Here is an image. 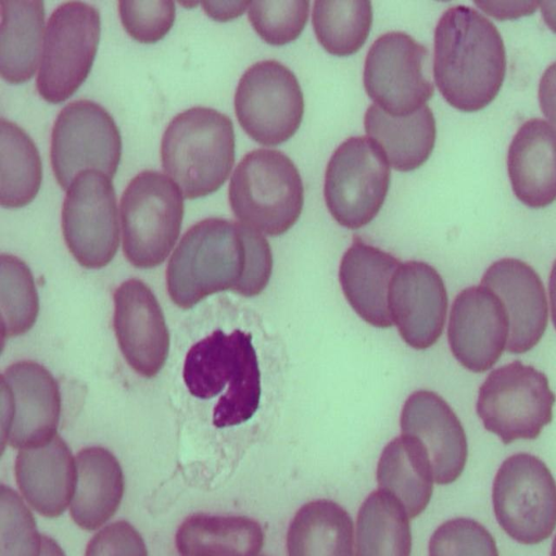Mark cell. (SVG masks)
I'll return each instance as SVG.
<instances>
[{
	"label": "cell",
	"mask_w": 556,
	"mask_h": 556,
	"mask_svg": "<svg viewBox=\"0 0 556 556\" xmlns=\"http://www.w3.org/2000/svg\"><path fill=\"white\" fill-rule=\"evenodd\" d=\"M40 556H65V554L53 539L42 535Z\"/></svg>",
	"instance_id": "44"
},
{
	"label": "cell",
	"mask_w": 556,
	"mask_h": 556,
	"mask_svg": "<svg viewBox=\"0 0 556 556\" xmlns=\"http://www.w3.org/2000/svg\"><path fill=\"white\" fill-rule=\"evenodd\" d=\"M1 316L4 338L28 331L36 321L39 301L33 275L20 258L2 254Z\"/></svg>",
	"instance_id": "33"
},
{
	"label": "cell",
	"mask_w": 556,
	"mask_h": 556,
	"mask_svg": "<svg viewBox=\"0 0 556 556\" xmlns=\"http://www.w3.org/2000/svg\"><path fill=\"white\" fill-rule=\"evenodd\" d=\"M481 285L503 301L509 316L506 350L519 354L530 351L541 340L548 319L545 289L539 274L518 258H501L491 264Z\"/></svg>",
	"instance_id": "20"
},
{
	"label": "cell",
	"mask_w": 556,
	"mask_h": 556,
	"mask_svg": "<svg viewBox=\"0 0 556 556\" xmlns=\"http://www.w3.org/2000/svg\"><path fill=\"white\" fill-rule=\"evenodd\" d=\"M377 481L380 490L402 504L409 518L417 517L429 504L433 489L427 453L409 437L393 439L379 458Z\"/></svg>",
	"instance_id": "28"
},
{
	"label": "cell",
	"mask_w": 556,
	"mask_h": 556,
	"mask_svg": "<svg viewBox=\"0 0 556 556\" xmlns=\"http://www.w3.org/2000/svg\"><path fill=\"white\" fill-rule=\"evenodd\" d=\"M540 8L545 24L556 33V2H542Z\"/></svg>",
	"instance_id": "42"
},
{
	"label": "cell",
	"mask_w": 556,
	"mask_h": 556,
	"mask_svg": "<svg viewBox=\"0 0 556 556\" xmlns=\"http://www.w3.org/2000/svg\"><path fill=\"white\" fill-rule=\"evenodd\" d=\"M2 443L14 448L43 444L56 435L61 414L59 386L47 368L22 361L1 376Z\"/></svg>",
	"instance_id": "15"
},
{
	"label": "cell",
	"mask_w": 556,
	"mask_h": 556,
	"mask_svg": "<svg viewBox=\"0 0 556 556\" xmlns=\"http://www.w3.org/2000/svg\"><path fill=\"white\" fill-rule=\"evenodd\" d=\"M288 556H353V521L330 500L304 504L287 533Z\"/></svg>",
	"instance_id": "29"
},
{
	"label": "cell",
	"mask_w": 556,
	"mask_h": 556,
	"mask_svg": "<svg viewBox=\"0 0 556 556\" xmlns=\"http://www.w3.org/2000/svg\"><path fill=\"white\" fill-rule=\"evenodd\" d=\"M118 13L125 30L137 41L161 40L175 21L173 1H119Z\"/></svg>",
	"instance_id": "37"
},
{
	"label": "cell",
	"mask_w": 556,
	"mask_h": 556,
	"mask_svg": "<svg viewBox=\"0 0 556 556\" xmlns=\"http://www.w3.org/2000/svg\"><path fill=\"white\" fill-rule=\"evenodd\" d=\"M548 292L551 301L552 320L556 329V260L554 261L549 274Z\"/></svg>",
	"instance_id": "43"
},
{
	"label": "cell",
	"mask_w": 556,
	"mask_h": 556,
	"mask_svg": "<svg viewBox=\"0 0 556 556\" xmlns=\"http://www.w3.org/2000/svg\"><path fill=\"white\" fill-rule=\"evenodd\" d=\"M389 309L409 346L425 350L433 345L442 334L447 311V293L439 273L424 262L401 264L390 283Z\"/></svg>",
	"instance_id": "17"
},
{
	"label": "cell",
	"mask_w": 556,
	"mask_h": 556,
	"mask_svg": "<svg viewBox=\"0 0 556 556\" xmlns=\"http://www.w3.org/2000/svg\"><path fill=\"white\" fill-rule=\"evenodd\" d=\"M390 178V165L370 138H348L326 168L324 197L330 214L350 229L367 225L384 202Z\"/></svg>",
	"instance_id": "10"
},
{
	"label": "cell",
	"mask_w": 556,
	"mask_h": 556,
	"mask_svg": "<svg viewBox=\"0 0 556 556\" xmlns=\"http://www.w3.org/2000/svg\"><path fill=\"white\" fill-rule=\"evenodd\" d=\"M364 128L389 165L399 172L420 167L435 143V119L428 105L409 115L392 116L371 104L364 116Z\"/></svg>",
	"instance_id": "25"
},
{
	"label": "cell",
	"mask_w": 556,
	"mask_h": 556,
	"mask_svg": "<svg viewBox=\"0 0 556 556\" xmlns=\"http://www.w3.org/2000/svg\"><path fill=\"white\" fill-rule=\"evenodd\" d=\"M119 211L126 258L139 268L162 264L179 237L184 217L177 185L157 170H142L125 188Z\"/></svg>",
	"instance_id": "6"
},
{
	"label": "cell",
	"mask_w": 556,
	"mask_h": 556,
	"mask_svg": "<svg viewBox=\"0 0 556 556\" xmlns=\"http://www.w3.org/2000/svg\"><path fill=\"white\" fill-rule=\"evenodd\" d=\"M204 11L213 20L228 21L241 15L250 2H201Z\"/></svg>",
	"instance_id": "41"
},
{
	"label": "cell",
	"mask_w": 556,
	"mask_h": 556,
	"mask_svg": "<svg viewBox=\"0 0 556 556\" xmlns=\"http://www.w3.org/2000/svg\"><path fill=\"white\" fill-rule=\"evenodd\" d=\"M539 101L545 117L556 131V62H553L542 74L539 84Z\"/></svg>",
	"instance_id": "39"
},
{
	"label": "cell",
	"mask_w": 556,
	"mask_h": 556,
	"mask_svg": "<svg viewBox=\"0 0 556 556\" xmlns=\"http://www.w3.org/2000/svg\"><path fill=\"white\" fill-rule=\"evenodd\" d=\"M0 204L18 208L37 195L42 180V164L31 138L16 124L1 118Z\"/></svg>",
	"instance_id": "31"
},
{
	"label": "cell",
	"mask_w": 556,
	"mask_h": 556,
	"mask_svg": "<svg viewBox=\"0 0 556 556\" xmlns=\"http://www.w3.org/2000/svg\"><path fill=\"white\" fill-rule=\"evenodd\" d=\"M121 155L118 127L100 104L81 99L60 111L51 131L50 159L61 188L68 189L75 177L88 169L113 178Z\"/></svg>",
	"instance_id": "11"
},
{
	"label": "cell",
	"mask_w": 556,
	"mask_h": 556,
	"mask_svg": "<svg viewBox=\"0 0 556 556\" xmlns=\"http://www.w3.org/2000/svg\"><path fill=\"white\" fill-rule=\"evenodd\" d=\"M484 12L500 18H514L519 15L532 13L538 2H475Z\"/></svg>",
	"instance_id": "40"
},
{
	"label": "cell",
	"mask_w": 556,
	"mask_h": 556,
	"mask_svg": "<svg viewBox=\"0 0 556 556\" xmlns=\"http://www.w3.org/2000/svg\"><path fill=\"white\" fill-rule=\"evenodd\" d=\"M233 103L242 129L264 146L289 140L304 113L303 93L295 75L275 60L256 62L242 74Z\"/></svg>",
	"instance_id": "13"
},
{
	"label": "cell",
	"mask_w": 556,
	"mask_h": 556,
	"mask_svg": "<svg viewBox=\"0 0 556 556\" xmlns=\"http://www.w3.org/2000/svg\"><path fill=\"white\" fill-rule=\"evenodd\" d=\"M313 28L323 48L338 56L357 52L365 43L372 23L369 1H315Z\"/></svg>",
	"instance_id": "32"
},
{
	"label": "cell",
	"mask_w": 556,
	"mask_h": 556,
	"mask_svg": "<svg viewBox=\"0 0 556 556\" xmlns=\"http://www.w3.org/2000/svg\"><path fill=\"white\" fill-rule=\"evenodd\" d=\"M161 162L185 198L197 199L217 191L235 163L231 119L205 106L178 113L164 130Z\"/></svg>",
	"instance_id": "4"
},
{
	"label": "cell",
	"mask_w": 556,
	"mask_h": 556,
	"mask_svg": "<svg viewBox=\"0 0 556 556\" xmlns=\"http://www.w3.org/2000/svg\"><path fill=\"white\" fill-rule=\"evenodd\" d=\"M114 305V329L125 359L139 375L154 377L169 350V333L155 295L134 278L116 289Z\"/></svg>",
	"instance_id": "18"
},
{
	"label": "cell",
	"mask_w": 556,
	"mask_h": 556,
	"mask_svg": "<svg viewBox=\"0 0 556 556\" xmlns=\"http://www.w3.org/2000/svg\"><path fill=\"white\" fill-rule=\"evenodd\" d=\"M556 401L544 372L514 361L492 370L479 388L477 414L504 444L536 439Z\"/></svg>",
	"instance_id": "7"
},
{
	"label": "cell",
	"mask_w": 556,
	"mask_h": 556,
	"mask_svg": "<svg viewBox=\"0 0 556 556\" xmlns=\"http://www.w3.org/2000/svg\"><path fill=\"white\" fill-rule=\"evenodd\" d=\"M15 477L26 502L40 515H62L74 495L76 460L58 434L50 441L22 448L15 460Z\"/></svg>",
	"instance_id": "21"
},
{
	"label": "cell",
	"mask_w": 556,
	"mask_h": 556,
	"mask_svg": "<svg viewBox=\"0 0 556 556\" xmlns=\"http://www.w3.org/2000/svg\"><path fill=\"white\" fill-rule=\"evenodd\" d=\"M363 83L382 111L392 116L409 115L434 92L429 50L406 33L383 34L368 50Z\"/></svg>",
	"instance_id": "12"
},
{
	"label": "cell",
	"mask_w": 556,
	"mask_h": 556,
	"mask_svg": "<svg viewBox=\"0 0 556 556\" xmlns=\"http://www.w3.org/2000/svg\"><path fill=\"white\" fill-rule=\"evenodd\" d=\"M409 517L402 504L383 490L371 492L356 521V556H410Z\"/></svg>",
	"instance_id": "30"
},
{
	"label": "cell",
	"mask_w": 556,
	"mask_h": 556,
	"mask_svg": "<svg viewBox=\"0 0 556 556\" xmlns=\"http://www.w3.org/2000/svg\"><path fill=\"white\" fill-rule=\"evenodd\" d=\"M0 74L10 84L29 80L37 68L45 26L42 1H0Z\"/></svg>",
	"instance_id": "27"
},
{
	"label": "cell",
	"mask_w": 556,
	"mask_h": 556,
	"mask_svg": "<svg viewBox=\"0 0 556 556\" xmlns=\"http://www.w3.org/2000/svg\"><path fill=\"white\" fill-rule=\"evenodd\" d=\"M263 544L261 526L245 516L195 514L176 533L180 556H257Z\"/></svg>",
	"instance_id": "26"
},
{
	"label": "cell",
	"mask_w": 556,
	"mask_h": 556,
	"mask_svg": "<svg viewBox=\"0 0 556 556\" xmlns=\"http://www.w3.org/2000/svg\"><path fill=\"white\" fill-rule=\"evenodd\" d=\"M273 270L269 243L253 228L211 217L191 226L167 266V290L173 302L191 308L216 292L243 296L260 294Z\"/></svg>",
	"instance_id": "1"
},
{
	"label": "cell",
	"mask_w": 556,
	"mask_h": 556,
	"mask_svg": "<svg viewBox=\"0 0 556 556\" xmlns=\"http://www.w3.org/2000/svg\"><path fill=\"white\" fill-rule=\"evenodd\" d=\"M401 263L391 254L355 238L344 253L339 279L352 308L375 327H391L389 289Z\"/></svg>",
	"instance_id": "23"
},
{
	"label": "cell",
	"mask_w": 556,
	"mask_h": 556,
	"mask_svg": "<svg viewBox=\"0 0 556 556\" xmlns=\"http://www.w3.org/2000/svg\"><path fill=\"white\" fill-rule=\"evenodd\" d=\"M182 377L190 394L202 400L225 390L213 409L217 428L240 425L258 408L261 374L250 333L213 331L191 346Z\"/></svg>",
	"instance_id": "3"
},
{
	"label": "cell",
	"mask_w": 556,
	"mask_h": 556,
	"mask_svg": "<svg viewBox=\"0 0 556 556\" xmlns=\"http://www.w3.org/2000/svg\"><path fill=\"white\" fill-rule=\"evenodd\" d=\"M85 556H148V551L140 533L127 521L118 520L93 535Z\"/></svg>",
	"instance_id": "38"
},
{
	"label": "cell",
	"mask_w": 556,
	"mask_h": 556,
	"mask_svg": "<svg viewBox=\"0 0 556 556\" xmlns=\"http://www.w3.org/2000/svg\"><path fill=\"white\" fill-rule=\"evenodd\" d=\"M115 189L99 170L78 174L66 191L62 231L75 260L87 268H101L114 257L119 244Z\"/></svg>",
	"instance_id": "14"
},
{
	"label": "cell",
	"mask_w": 556,
	"mask_h": 556,
	"mask_svg": "<svg viewBox=\"0 0 556 556\" xmlns=\"http://www.w3.org/2000/svg\"><path fill=\"white\" fill-rule=\"evenodd\" d=\"M401 430L427 453L434 482L450 484L462 475L468 455L466 433L440 395L428 390L409 395L402 409Z\"/></svg>",
	"instance_id": "19"
},
{
	"label": "cell",
	"mask_w": 556,
	"mask_h": 556,
	"mask_svg": "<svg viewBox=\"0 0 556 556\" xmlns=\"http://www.w3.org/2000/svg\"><path fill=\"white\" fill-rule=\"evenodd\" d=\"M509 316L501 298L485 286H471L455 298L447 338L454 357L468 370L484 372L506 349Z\"/></svg>",
	"instance_id": "16"
},
{
	"label": "cell",
	"mask_w": 556,
	"mask_h": 556,
	"mask_svg": "<svg viewBox=\"0 0 556 556\" xmlns=\"http://www.w3.org/2000/svg\"><path fill=\"white\" fill-rule=\"evenodd\" d=\"M505 72L504 41L494 24L466 5L444 11L434 29L433 76L445 101L479 111L497 96Z\"/></svg>",
	"instance_id": "2"
},
{
	"label": "cell",
	"mask_w": 556,
	"mask_h": 556,
	"mask_svg": "<svg viewBox=\"0 0 556 556\" xmlns=\"http://www.w3.org/2000/svg\"><path fill=\"white\" fill-rule=\"evenodd\" d=\"M101 33L100 13L83 1H67L49 17L37 76V90L50 103L68 99L86 80Z\"/></svg>",
	"instance_id": "8"
},
{
	"label": "cell",
	"mask_w": 556,
	"mask_h": 556,
	"mask_svg": "<svg viewBox=\"0 0 556 556\" xmlns=\"http://www.w3.org/2000/svg\"><path fill=\"white\" fill-rule=\"evenodd\" d=\"M228 200L242 224L276 237L299 219L304 188L296 166L285 153L256 149L247 153L235 168Z\"/></svg>",
	"instance_id": "5"
},
{
	"label": "cell",
	"mask_w": 556,
	"mask_h": 556,
	"mask_svg": "<svg viewBox=\"0 0 556 556\" xmlns=\"http://www.w3.org/2000/svg\"><path fill=\"white\" fill-rule=\"evenodd\" d=\"M495 518L515 541L546 540L556 527V481L539 457L518 453L500 466L492 488Z\"/></svg>",
	"instance_id": "9"
},
{
	"label": "cell",
	"mask_w": 556,
	"mask_h": 556,
	"mask_svg": "<svg viewBox=\"0 0 556 556\" xmlns=\"http://www.w3.org/2000/svg\"><path fill=\"white\" fill-rule=\"evenodd\" d=\"M429 556H498L492 534L478 521L459 517L440 525L429 541Z\"/></svg>",
	"instance_id": "36"
},
{
	"label": "cell",
	"mask_w": 556,
	"mask_h": 556,
	"mask_svg": "<svg viewBox=\"0 0 556 556\" xmlns=\"http://www.w3.org/2000/svg\"><path fill=\"white\" fill-rule=\"evenodd\" d=\"M549 556H556V535L553 540V543H552V548H551V554Z\"/></svg>",
	"instance_id": "45"
},
{
	"label": "cell",
	"mask_w": 556,
	"mask_h": 556,
	"mask_svg": "<svg viewBox=\"0 0 556 556\" xmlns=\"http://www.w3.org/2000/svg\"><path fill=\"white\" fill-rule=\"evenodd\" d=\"M308 8L306 0L254 1L250 2L248 16L263 40L282 46L300 36L307 22Z\"/></svg>",
	"instance_id": "34"
},
{
	"label": "cell",
	"mask_w": 556,
	"mask_h": 556,
	"mask_svg": "<svg viewBox=\"0 0 556 556\" xmlns=\"http://www.w3.org/2000/svg\"><path fill=\"white\" fill-rule=\"evenodd\" d=\"M42 535L23 500L1 486V556H40Z\"/></svg>",
	"instance_id": "35"
},
{
	"label": "cell",
	"mask_w": 556,
	"mask_h": 556,
	"mask_svg": "<svg viewBox=\"0 0 556 556\" xmlns=\"http://www.w3.org/2000/svg\"><path fill=\"white\" fill-rule=\"evenodd\" d=\"M507 170L515 195L539 208L556 200V131L531 118L515 134L507 153Z\"/></svg>",
	"instance_id": "22"
},
{
	"label": "cell",
	"mask_w": 556,
	"mask_h": 556,
	"mask_svg": "<svg viewBox=\"0 0 556 556\" xmlns=\"http://www.w3.org/2000/svg\"><path fill=\"white\" fill-rule=\"evenodd\" d=\"M76 486L71 516L80 528L93 531L117 510L124 476L116 457L100 446L85 447L76 456Z\"/></svg>",
	"instance_id": "24"
}]
</instances>
